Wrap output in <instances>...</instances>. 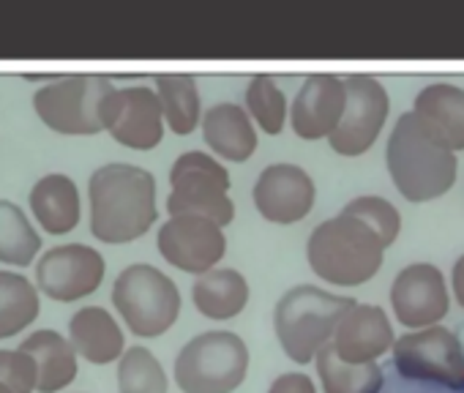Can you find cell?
<instances>
[{"mask_svg":"<svg viewBox=\"0 0 464 393\" xmlns=\"http://www.w3.org/2000/svg\"><path fill=\"white\" fill-rule=\"evenodd\" d=\"M314 180L298 164H271L255 183V206L274 225H295L314 208Z\"/></svg>","mask_w":464,"mask_h":393,"instance_id":"14","label":"cell"},{"mask_svg":"<svg viewBox=\"0 0 464 393\" xmlns=\"http://www.w3.org/2000/svg\"><path fill=\"white\" fill-rule=\"evenodd\" d=\"M112 91L110 77L69 74L39 88L34 93V110L58 134H99L104 131L102 107Z\"/></svg>","mask_w":464,"mask_h":393,"instance_id":"8","label":"cell"},{"mask_svg":"<svg viewBox=\"0 0 464 393\" xmlns=\"http://www.w3.org/2000/svg\"><path fill=\"white\" fill-rule=\"evenodd\" d=\"M156 241L169 265L197 276L213 271V265L227 254L221 225L205 216H172L161 225Z\"/></svg>","mask_w":464,"mask_h":393,"instance_id":"13","label":"cell"},{"mask_svg":"<svg viewBox=\"0 0 464 393\" xmlns=\"http://www.w3.org/2000/svg\"><path fill=\"white\" fill-rule=\"evenodd\" d=\"M91 233L104 244H131L159 219L156 177L137 164H104L88 180Z\"/></svg>","mask_w":464,"mask_h":393,"instance_id":"1","label":"cell"},{"mask_svg":"<svg viewBox=\"0 0 464 393\" xmlns=\"http://www.w3.org/2000/svg\"><path fill=\"white\" fill-rule=\"evenodd\" d=\"M317 371L325 393H380L382 369L377 363H347L336 355L334 341L317 352Z\"/></svg>","mask_w":464,"mask_h":393,"instance_id":"25","label":"cell"},{"mask_svg":"<svg viewBox=\"0 0 464 393\" xmlns=\"http://www.w3.org/2000/svg\"><path fill=\"white\" fill-rule=\"evenodd\" d=\"M344 85H347V110L336 131L328 137V142L339 156H361L377 142L391 101H388V91L377 77L350 74L344 77Z\"/></svg>","mask_w":464,"mask_h":393,"instance_id":"10","label":"cell"},{"mask_svg":"<svg viewBox=\"0 0 464 393\" xmlns=\"http://www.w3.org/2000/svg\"><path fill=\"white\" fill-rule=\"evenodd\" d=\"M31 211L50 235H66L80 225L82 203L77 183L63 172H50L31 188Z\"/></svg>","mask_w":464,"mask_h":393,"instance_id":"19","label":"cell"},{"mask_svg":"<svg viewBox=\"0 0 464 393\" xmlns=\"http://www.w3.org/2000/svg\"><path fill=\"white\" fill-rule=\"evenodd\" d=\"M0 382H6L14 393L39 390V363L25 350H0Z\"/></svg>","mask_w":464,"mask_h":393,"instance_id":"31","label":"cell"},{"mask_svg":"<svg viewBox=\"0 0 464 393\" xmlns=\"http://www.w3.org/2000/svg\"><path fill=\"white\" fill-rule=\"evenodd\" d=\"M104 131L131 150H153L164 137V110L153 88H115L102 107Z\"/></svg>","mask_w":464,"mask_h":393,"instance_id":"12","label":"cell"},{"mask_svg":"<svg viewBox=\"0 0 464 393\" xmlns=\"http://www.w3.org/2000/svg\"><path fill=\"white\" fill-rule=\"evenodd\" d=\"M0 393H14V390H12V388H9L6 382H0Z\"/></svg>","mask_w":464,"mask_h":393,"instance_id":"34","label":"cell"},{"mask_svg":"<svg viewBox=\"0 0 464 393\" xmlns=\"http://www.w3.org/2000/svg\"><path fill=\"white\" fill-rule=\"evenodd\" d=\"M344 214L347 216H355L358 222H363L366 227H372L380 241L385 244V249L391 244H396L399 233H401V216L399 211L382 200V196H372V194H363V196H355V200H350L344 206Z\"/></svg>","mask_w":464,"mask_h":393,"instance_id":"30","label":"cell"},{"mask_svg":"<svg viewBox=\"0 0 464 393\" xmlns=\"http://www.w3.org/2000/svg\"><path fill=\"white\" fill-rule=\"evenodd\" d=\"M347 110V85L336 74H312L290 107L293 131L301 139H323L336 131Z\"/></svg>","mask_w":464,"mask_h":393,"instance_id":"16","label":"cell"},{"mask_svg":"<svg viewBox=\"0 0 464 393\" xmlns=\"http://www.w3.org/2000/svg\"><path fill=\"white\" fill-rule=\"evenodd\" d=\"M249 371V347L232 331L194 336L175 358V379L183 393H232Z\"/></svg>","mask_w":464,"mask_h":393,"instance_id":"5","label":"cell"},{"mask_svg":"<svg viewBox=\"0 0 464 393\" xmlns=\"http://www.w3.org/2000/svg\"><path fill=\"white\" fill-rule=\"evenodd\" d=\"M118 393H167V374L148 347H129L118 363Z\"/></svg>","mask_w":464,"mask_h":393,"instance_id":"28","label":"cell"},{"mask_svg":"<svg viewBox=\"0 0 464 393\" xmlns=\"http://www.w3.org/2000/svg\"><path fill=\"white\" fill-rule=\"evenodd\" d=\"M107 263L102 252L85 244H63L42 254L36 263V287L53 301L72 303L99 290Z\"/></svg>","mask_w":464,"mask_h":393,"instance_id":"11","label":"cell"},{"mask_svg":"<svg viewBox=\"0 0 464 393\" xmlns=\"http://www.w3.org/2000/svg\"><path fill=\"white\" fill-rule=\"evenodd\" d=\"M246 110L266 134H279L287 120V99L274 77L257 74L246 88Z\"/></svg>","mask_w":464,"mask_h":393,"instance_id":"29","label":"cell"},{"mask_svg":"<svg viewBox=\"0 0 464 393\" xmlns=\"http://www.w3.org/2000/svg\"><path fill=\"white\" fill-rule=\"evenodd\" d=\"M169 216H205L227 227L236 219V206L227 196L229 172L208 153L186 150L169 169Z\"/></svg>","mask_w":464,"mask_h":393,"instance_id":"7","label":"cell"},{"mask_svg":"<svg viewBox=\"0 0 464 393\" xmlns=\"http://www.w3.org/2000/svg\"><path fill=\"white\" fill-rule=\"evenodd\" d=\"M191 298L199 314L210 320H229L246 309L249 282L232 268L208 271L191 284Z\"/></svg>","mask_w":464,"mask_h":393,"instance_id":"23","label":"cell"},{"mask_svg":"<svg viewBox=\"0 0 464 393\" xmlns=\"http://www.w3.org/2000/svg\"><path fill=\"white\" fill-rule=\"evenodd\" d=\"M69 341L77 350V355L99 366L118 360L126 352V339H123L121 325L102 306H85L72 314Z\"/></svg>","mask_w":464,"mask_h":393,"instance_id":"21","label":"cell"},{"mask_svg":"<svg viewBox=\"0 0 464 393\" xmlns=\"http://www.w3.org/2000/svg\"><path fill=\"white\" fill-rule=\"evenodd\" d=\"M42 314L39 287L23 273L0 271V339H9L36 322Z\"/></svg>","mask_w":464,"mask_h":393,"instance_id":"24","label":"cell"},{"mask_svg":"<svg viewBox=\"0 0 464 393\" xmlns=\"http://www.w3.org/2000/svg\"><path fill=\"white\" fill-rule=\"evenodd\" d=\"M202 137L208 148L227 161H246L257 150V131L249 110L232 101L213 104L202 115Z\"/></svg>","mask_w":464,"mask_h":393,"instance_id":"18","label":"cell"},{"mask_svg":"<svg viewBox=\"0 0 464 393\" xmlns=\"http://www.w3.org/2000/svg\"><path fill=\"white\" fill-rule=\"evenodd\" d=\"M420 123L453 153L464 150V91L448 82L426 85L412 104Z\"/></svg>","mask_w":464,"mask_h":393,"instance_id":"20","label":"cell"},{"mask_svg":"<svg viewBox=\"0 0 464 393\" xmlns=\"http://www.w3.org/2000/svg\"><path fill=\"white\" fill-rule=\"evenodd\" d=\"M334 350L347 363H374L393 350V328L388 314L374 303H355L334 333Z\"/></svg>","mask_w":464,"mask_h":393,"instance_id":"17","label":"cell"},{"mask_svg":"<svg viewBox=\"0 0 464 393\" xmlns=\"http://www.w3.org/2000/svg\"><path fill=\"white\" fill-rule=\"evenodd\" d=\"M268 393H317V388L309 379V374L287 371V374H282V377L274 379V385H271Z\"/></svg>","mask_w":464,"mask_h":393,"instance_id":"32","label":"cell"},{"mask_svg":"<svg viewBox=\"0 0 464 393\" xmlns=\"http://www.w3.org/2000/svg\"><path fill=\"white\" fill-rule=\"evenodd\" d=\"M385 244L380 235L344 211L325 219L309 235L306 257L312 271L339 287H358L382 268Z\"/></svg>","mask_w":464,"mask_h":393,"instance_id":"3","label":"cell"},{"mask_svg":"<svg viewBox=\"0 0 464 393\" xmlns=\"http://www.w3.org/2000/svg\"><path fill=\"white\" fill-rule=\"evenodd\" d=\"M391 306L407 328L437 325L450 306L442 271L429 263H412L399 271L391 284Z\"/></svg>","mask_w":464,"mask_h":393,"instance_id":"15","label":"cell"},{"mask_svg":"<svg viewBox=\"0 0 464 393\" xmlns=\"http://www.w3.org/2000/svg\"><path fill=\"white\" fill-rule=\"evenodd\" d=\"M20 350L31 352L39 363V393H58L74 382L77 350L58 331H36L20 344Z\"/></svg>","mask_w":464,"mask_h":393,"instance_id":"22","label":"cell"},{"mask_svg":"<svg viewBox=\"0 0 464 393\" xmlns=\"http://www.w3.org/2000/svg\"><path fill=\"white\" fill-rule=\"evenodd\" d=\"M453 290H456L459 303L464 306V254L453 263Z\"/></svg>","mask_w":464,"mask_h":393,"instance_id":"33","label":"cell"},{"mask_svg":"<svg viewBox=\"0 0 464 393\" xmlns=\"http://www.w3.org/2000/svg\"><path fill=\"white\" fill-rule=\"evenodd\" d=\"M112 306L137 336H161L180 314L178 284L148 263L129 265L112 284Z\"/></svg>","mask_w":464,"mask_h":393,"instance_id":"6","label":"cell"},{"mask_svg":"<svg viewBox=\"0 0 464 393\" xmlns=\"http://www.w3.org/2000/svg\"><path fill=\"white\" fill-rule=\"evenodd\" d=\"M393 366L404 379L464 390V347L448 328L429 325L393 341Z\"/></svg>","mask_w":464,"mask_h":393,"instance_id":"9","label":"cell"},{"mask_svg":"<svg viewBox=\"0 0 464 393\" xmlns=\"http://www.w3.org/2000/svg\"><path fill=\"white\" fill-rule=\"evenodd\" d=\"M156 93L164 120L175 134H191L199 123V91L191 74H159Z\"/></svg>","mask_w":464,"mask_h":393,"instance_id":"26","label":"cell"},{"mask_svg":"<svg viewBox=\"0 0 464 393\" xmlns=\"http://www.w3.org/2000/svg\"><path fill=\"white\" fill-rule=\"evenodd\" d=\"M39 249L42 238L25 211L12 200H0V263L28 268Z\"/></svg>","mask_w":464,"mask_h":393,"instance_id":"27","label":"cell"},{"mask_svg":"<svg viewBox=\"0 0 464 393\" xmlns=\"http://www.w3.org/2000/svg\"><path fill=\"white\" fill-rule=\"evenodd\" d=\"M355 306L353 298L331 295L312 284L287 290L274 312L276 336L295 363H309L336 333L342 317Z\"/></svg>","mask_w":464,"mask_h":393,"instance_id":"4","label":"cell"},{"mask_svg":"<svg viewBox=\"0 0 464 393\" xmlns=\"http://www.w3.org/2000/svg\"><path fill=\"white\" fill-rule=\"evenodd\" d=\"M385 161L393 186L410 203L437 200L456 180V153L445 148L412 110L396 120Z\"/></svg>","mask_w":464,"mask_h":393,"instance_id":"2","label":"cell"}]
</instances>
